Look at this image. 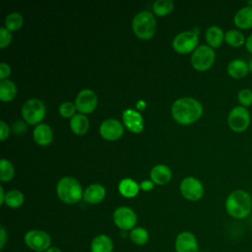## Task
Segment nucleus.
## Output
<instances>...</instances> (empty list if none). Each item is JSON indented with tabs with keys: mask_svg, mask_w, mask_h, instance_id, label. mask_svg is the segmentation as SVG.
Here are the masks:
<instances>
[{
	"mask_svg": "<svg viewBox=\"0 0 252 252\" xmlns=\"http://www.w3.org/2000/svg\"><path fill=\"white\" fill-rule=\"evenodd\" d=\"M5 195L4 194V189L2 186H0V204H3L5 201Z\"/></svg>",
	"mask_w": 252,
	"mask_h": 252,
	"instance_id": "nucleus-40",
	"label": "nucleus"
},
{
	"mask_svg": "<svg viewBox=\"0 0 252 252\" xmlns=\"http://www.w3.org/2000/svg\"><path fill=\"white\" fill-rule=\"evenodd\" d=\"M24 23L23 16L17 12L9 14L5 19V27L8 31L14 32L19 30Z\"/></svg>",
	"mask_w": 252,
	"mask_h": 252,
	"instance_id": "nucleus-29",
	"label": "nucleus"
},
{
	"mask_svg": "<svg viewBox=\"0 0 252 252\" xmlns=\"http://www.w3.org/2000/svg\"><path fill=\"white\" fill-rule=\"evenodd\" d=\"M173 6L171 0H158L154 3L153 9L158 16H165L173 10Z\"/></svg>",
	"mask_w": 252,
	"mask_h": 252,
	"instance_id": "nucleus-30",
	"label": "nucleus"
},
{
	"mask_svg": "<svg viewBox=\"0 0 252 252\" xmlns=\"http://www.w3.org/2000/svg\"><path fill=\"white\" fill-rule=\"evenodd\" d=\"M97 97L94 91L92 90H83L81 91L76 97L75 105L76 108L82 113H91L96 106Z\"/></svg>",
	"mask_w": 252,
	"mask_h": 252,
	"instance_id": "nucleus-12",
	"label": "nucleus"
},
{
	"mask_svg": "<svg viewBox=\"0 0 252 252\" xmlns=\"http://www.w3.org/2000/svg\"><path fill=\"white\" fill-rule=\"evenodd\" d=\"M17 94L16 85L9 80L0 82V98L3 101H10L15 98Z\"/></svg>",
	"mask_w": 252,
	"mask_h": 252,
	"instance_id": "nucleus-26",
	"label": "nucleus"
},
{
	"mask_svg": "<svg viewBox=\"0 0 252 252\" xmlns=\"http://www.w3.org/2000/svg\"><path fill=\"white\" fill-rule=\"evenodd\" d=\"M6 241H7V233H6L4 226L1 225V228H0V247H1V249L4 247Z\"/></svg>",
	"mask_w": 252,
	"mask_h": 252,
	"instance_id": "nucleus-37",
	"label": "nucleus"
},
{
	"mask_svg": "<svg viewBox=\"0 0 252 252\" xmlns=\"http://www.w3.org/2000/svg\"><path fill=\"white\" fill-rule=\"evenodd\" d=\"M71 130L77 135H84L89 129V120L83 114H76L70 121Z\"/></svg>",
	"mask_w": 252,
	"mask_h": 252,
	"instance_id": "nucleus-25",
	"label": "nucleus"
},
{
	"mask_svg": "<svg viewBox=\"0 0 252 252\" xmlns=\"http://www.w3.org/2000/svg\"><path fill=\"white\" fill-rule=\"evenodd\" d=\"M237 101L239 105L248 108L252 105V90L243 88L237 93Z\"/></svg>",
	"mask_w": 252,
	"mask_h": 252,
	"instance_id": "nucleus-32",
	"label": "nucleus"
},
{
	"mask_svg": "<svg viewBox=\"0 0 252 252\" xmlns=\"http://www.w3.org/2000/svg\"><path fill=\"white\" fill-rule=\"evenodd\" d=\"M33 138L38 145L47 146L52 142V130L47 124H38L33 130Z\"/></svg>",
	"mask_w": 252,
	"mask_h": 252,
	"instance_id": "nucleus-19",
	"label": "nucleus"
},
{
	"mask_svg": "<svg viewBox=\"0 0 252 252\" xmlns=\"http://www.w3.org/2000/svg\"><path fill=\"white\" fill-rule=\"evenodd\" d=\"M12 40V34L6 28H0V48H5Z\"/></svg>",
	"mask_w": 252,
	"mask_h": 252,
	"instance_id": "nucleus-34",
	"label": "nucleus"
},
{
	"mask_svg": "<svg viewBox=\"0 0 252 252\" xmlns=\"http://www.w3.org/2000/svg\"><path fill=\"white\" fill-rule=\"evenodd\" d=\"M122 119L127 129L133 133H140L144 128L142 115L134 109L128 108L124 110L122 113Z\"/></svg>",
	"mask_w": 252,
	"mask_h": 252,
	"instance_id": "nucleus-15",
	"label": "nucleus"
},
{
	"mask_svg": "<svg viewBox=\"0 0 252 252\" xmlns=\"http://www.w3.org/2000/svg\"><path fill=\"white\" fill-rule=\"evenodd\" d=\"M206 40L212 48H219L224 41V32L220 27L212 26L206 32Z\"/></svg>",
	"mask_w": 252,
	"mask_h": 252,
	"instance_id": "nucleus-21",
	"label": "nucleus"
},
{
	"mask_svg": "<svg viewBox=\"0 0 252 252\" xmlns=\"http://www.w3.org/2000/svg\"><path fill=\"white\" fill-rule=\"evenodd\" d=\"M26 245L35 252H45L50 248L51 238L49 234L40 229L29 230L24 237Z\"/></svg>",
	"mask_w": 252,
	"mask_h": 252,
	"instance_id": "nucleus-7",
	"label": "nucleus"
},
{
	"mask_svg": "<svg viewBox=\"0 0 252 252\" xmlns=\"http://www.w3.org/2000/svg\"><path fill=\"white\" fill-rule=\"evenodd\" d=\"M150 235L146 228L144 227H134L130 231V239L133 243L137 245H144L149 241Z\"/></svg>",
	"mask_w": 252,
	"mask_h": 252,
	"instance_id": "nucleus-28",
	"label": "nucleus"
},
{
	"mask_svg": "<svg viewBox=\"0 0 252 252\" xmlns=\"http://www.w3.org/2000/svg\"><path fill=\"white\" fill-rule=\"evenodd\" d=\"M123 131L124 128L122 124L116 119H106L101 123L99 127V133L101 137L110 141H114L120 138L123 134Z\"/></svg>",
	"mask_w": 252,
	"mask_h": 252,
	"instance_id": "nucleus-14",
	"label": "nucleus"
},
{
	"mask_svg": "<svg viewBox=\"0 0 252 252\" xmlns=\"http://www.w3.org/2000/svg\"><path fill=\"white\" fill-rule=\"evenodd\" d=\"M171 113L177 122L181 124H190L201 117L203 106L193 97H181L173 102Z\"/></svg>",
	"mask_w": 252,
	"mask_h": 252,
	"instance_id": "nucleus-2",
	"label": "nucleus"
},
{
	"mask_svg": "<svg viewBox=\"0 0 252 252\" xmlns=\"http://www.w3.org/2000/svg\"><path fill=\"white\" fill-rule=\"evenodd\" d=\"M14 172L15 170L12 163L7 159L2 158L0 160V179L3 182L10 181L14 176Z\"/></svg>",
	"mask_w": 252,
	"mask_h": 252,
	"instance_id": "nucleus-31",
	"label": "nucleus"
},
{
	"mask_svg": "<svg viewBox=\"0 0 252 252\" xmlns=\"http://www.w3.org/2000/svg\"><path fill=\"white\" fill-rule=\"evenodd\" d=\"M248 69H249V73L252 74V58L248 61Z\"/></svg>",
	"mask_w": 252,
	"mask_h": 252,
	"instance_id": "nucleus-42",
	"label": "nucleus"
},
{
	"mask_svg": "<svg viewBox=\"0 0 252 252\" xmlns=\"http://www.w3.org/2000/svg\"><path fill=\"white\" fill-rule=\"evenodd\" d=\"M25 200L24 194L19 190H11L8 191L5 195V201L4 203L10 207V208H19L23 205Z\"/></svg>",
	"mask_w": 252,
	"mask_h": 252,
	"instance_id": "nucleus-27",
	"label": "nucleus"
},
{
	"mask_svg": "<svg viewBox=\"0 0 252 252\" xmlns=\"http://www.w3.org/2000/svg\"><path fill=\"white\" fill-rule=\"evenodd\" d=\"M45 252H62V251L57 247H50Z\"/></svg>",
	"mask_w": 252,
	"mask_h": 252,
	"instance_id": "nucleus-41",
	"label": "nucleus"
},
{
	"mask_svg": "<svg viewBox=\"0 0 252 252\" xmlns=\"http://www.w3.org/2000/svg\"><path fill=\"white\" fill-rule=\"evenodd\" d=\"M113 220L117 227L122 230L133 229L137 222L135 212L128 207H119L113 213Z\"/></svg>",
	"mask_w": 252,
	"mask_h": 252,
	"instance_id": "nucleus-11",
	"label": "nucleus"
},
{
	"mask_svg": "<svg viewBox=\"0 0 252 252\" xmlns=\"http://www.w3.org/2000/svg\"><path fill=\"white\" fill-rule=\"evenodd\" d=\"M228 216L236 220H243L252 212V196L244 189H235L228 194L224 202Z\"/></svg>",
	"mask_w": 252,
	"mask_h": 252,
	"instance_id": "nucleus-1",
	"label": "nucleus"
},
{
	"mask_svg": "<svg viewBox=\"0 0 252 252\" xmlns=\"http://www.w3.org/2000/svg\"><path fill=\"white\" fill-rule=\"evenodd\" d=\"M176 252H198L199 244L196 236L190 231L180 232L175 239Z\"/></svg>",
	"mask_w": 252,
	"mask_h": 252,
	"instance_id": "nucleus-13",
	"label": "nucleus"
},
{
	"mask_svg": "<svg viewBox=\"0 0 252 252\" xmlns=\"http://www.w3.org/2000/svg\"><path fill=\"white\" fill-rule=\"evenodd\" d=\"M246 36L237 29H230L224 32V41L233 48H238L245 44Z\"/></svg>",
	"mask_w": 252,
	"mask_h": 252,
	"instance_id": "nucleus-23",
	"label": "nucleus"
},
{
	"mask_svg": "<svg viewBox=\"0 0 252 252\" xmlns=\"http://www.w3.org/2000/svg\"><path fill=\"white\" fill-rule=\"evenodd\" d=\"M180 191L183 197L189 201H198L204 195L202 182L192 176L186 177L181 181Z\"/></svg>",
	"mask_w": 252,
	"mask_h": 252,
	"instance_id": "nucleus-10",
	"label": "nucleus"
},
{
	"mask_svg": "<svg viewBox=\"0 0 252 252\" xmlns=\"http://www.w3.org/2000/svg\"><path fill=\"white\" fill-rule=\"evenodd\" d=\"M251 124V114L248 108L236 105L230 109L227 115V125L235 133L245 132Z\"/></svg>",
	"mask_w": 252,
	"mask_h": 252,
	"instance_id": "nucleus-5",
	"label": "nucleus"
},
{
	"mask_svg": "<svg viewBox=\"0 0 252 252\" xmlns=\"http://www.w3.org/2000/svg\"><path fill=\"white\" fill-rule=\"evenodd\" d=\"M141 188L145 191H148V190H151L153 187H154V184L148 180H145L144 182H142V184L140 185Z\"/></svg>",
	"mask_w": 252,
	"mask_h": 252,
	"instance_id": "nucleus-39",
	"label": "nucleus"
},
{
	"mask_svg": "<svg viewBox=\"0 0 252 252\" xmlns=\"http://www.w3.org/2000/svg\"><path fill=\"white\" fill-rule=\"evenodd\" d=\"M132 29L138 37L149 39L156 32V19L150 12H140L132 21Z\"/></svg>",
	"mask_w": 252,
	"mask_h": 252,
	"instance_id": "nucleus-4",
	"label": "nucleus"
},
{
	"mask_svg": "<svg viewBox=\"0 0 252 252\" xmlns=\"http://www.w3.org/2000/svg\"><path fill=\"white\" fill-rule=\"evenodd\" d=\"M22 115L28 123L37 124L44 118V104L39 99L31 98L24 103L22 107Z\"/></svg>",
	"mask_w": 252,
	"mask_h": 252,
	"instance_id": "nucleus-8",
	"label": "nucleus"
},
{
	"mask_svg": "<svg viewBox=\"0 0 252 252\" xmlns=\"http://www.w3.org/2000/svg\"><path fill=\"white\" fill-rule=\"evenodd\" d=\"M56 191L59 199L67 204L77 203L83 197L82 187L73 177H64L60 179L57 184Z\"/></svg>",
	"mask_w": 252,
	"mask_h": 252,
	"instance_id": "nucleus-3",
	"label": "nucleus"
},
{
	"mask_svg": "<svg viewBox=\"0 0 252 252\" xmlns=\"http://www.w3.org/2000/svg\"><path fill=\"white\" fill-rule=\"evenodd\" d=\"M11 73V69H10V66L7 65L6 63L2 62L0 64V79L3 81L5 80Z\"/></svg>",
	"mask_w": 252,
	"mask_h": 252,
	"instance_id": "nucleus-35",
	"label": "nucleus"
},
{
	"mask_svg": "<svg viewBox=\"0 0 252 252\" xmlns=\"http://www.w3.org/2000/svg\"><path fill=\"white\" fill-rule=\"evenodd\" d=\"M226 71H227V74L232 79H235V80L243 79L249 74L248 62L240 58L233 59L228 63Z\"/></svg>",
	"mask_w": 252,
	"mask_h": 252,
	"instance_id": "nucleus-17",
	"label": "nucleus"
},
{
	"mask_svg": "<svg viewBox=\"0 0 252 252\" xmlns=\"http://www.w3.org/2000/svg\"><path fill=\"white\" fill-rule=\"evenodd\" d=\"M244 47H245V49H246L250 54H252V33H250V34L246 37Z\"/></svg>",
	"mask_w": 252,
	"mask_h": 252,
	"instance_id": "nucleus-38",
	"label": "nucleus"
},
{
	"mask_svg": "<svg viewBox=\"0 0 252 252\" xmlns=\"http://www.w3.org/2000/svg\"><path fill=\"white\" fill-rule=\"evenodd\" d=\"M120 194L126 198L135 197L139 192V185L130 178H124L118 185Z\"/></svg>",
	"mask_w": 252,
	"mask_h": 252,
	"instance_id": "nucleus-24",
	"label": "nucleus"
},
{
	"mask_svg": "<svg viewBox=\"0 0 252 252\" xmlns=\"http://www.w3.org/2000/svg\"><path fill=\"white\" fill-rule=\"evenodd\" d=\"M92 252H112L113 242L106 234H99L95 236L91 243Z\"/></svg>",
	"mask_w": 252,
	"mask_h": 252,
	"instance_id": "nucleus-20",
	"label": "nucleus"
},
{
	"mask_svg": "<svg viewBox=\"0 0 252 252\" xmlns=\"http://www.w3.org/2000/svg\"><path fill=\"white\" fill-rule=\"evenodd\" d=\"M0 130H1L0 138H1L2 141H4L8 137V135H9V127H8V125L4 121L0 122Z\"/></svg>",
	"mask_w": 252,
	"mask_h": 252,
	"instance_id": "nucleus-36",
	"label": "nucleus"
},
{
	"mask_svg": "<svg viewBox=\"0 0 252 252\" xmlns=\"http://www.w3.org/2000/svg\"><path fill=\"white\" fill-rule=\"evenodd\" d=\"M198 44V34L193 31H186L178 33L173 41L172 46L175 51L179 53H189L196 49Z\"/></svg>",
	"mask_w": 252,
	"mask_h": 252,
	"instance_id": "nucleus-9",
	"label": "nucleus"
},
{
	"mask_svg": "<svg viewBox=\"0 0 252 252\" xmlns=\"http://www.w3.org/2000/svg\"><path fill=\"white\" fill-rule=\"evenodd\" d=\"M105 189L100 184H92L84 192V200L90 204H97L103 200Z\"/></svg>",
	"mask_w": 252,
	"mask_h": 252,
	"instance_id": "nucleus-18",
	"label": "nucleus"
},
{
	"mask_svg": "<svg viewBox=\"0 0 252 252\" xmlns=\"http://www.w3.org/2000/svg\"><path fill=\"white\" fill-rule=\"evenodd\" d=\"M76 105H74L70 101H65L59 106V112L63 117L69 118L71 116H74V113L76 111Z\"/></svg>",
	"mask_w": 252,
	"mask_h": 252,
	"instance_id": "nucleus-33",
	"label": "nucleus"
},
{
	"mask_svg": "<svg viewBox=\"0 0 252 252\" xmlns=\"http://www.w3.org/2000/svg\"><path fill=\"white\" fill-rule=\"evenodd\" d=\"M151 178L152 180L159 185H163L167 183L171 178L170 169L164 164H158L154 166L151 170Z\"/></svg>",
	"mask_w": 252,
	"mask_h": 252,
	"instance_id": "nucleus-22",
	"label": "nucleus"
},
{
	"mask_svg": "<svg viewBox=\"0 0 252 252\" xmlns=\"http://www.w3.org/2000/svg\"><path fill=\"white\" fill-rule=\"evenodd\" d=\"M233 24L239 31L252 29V7H241L233 16Z\"/></svg>",
	"mask_w": 252,
	"mask_h": 252,
	"instance_id": "nucleus-16",
	"label": "nucleus"
},
{
	"mask_svg": "<svg viewBox=\"0 0 252 252\" xmlns=\"http://www.w3.org/2000/svg\"><path fill=\"white\" fill-rule=\"evenodd\" d=\"M215 59L214 48L209 45H200L194 50L191 56V63L196 70L202 72L210 69L215 63Z\"/></svg>",
	"mask_w": 252,
	"mask_h": 252,
	"instance_id": "nucleus-6",
	"label": "nucleus"
}]
</instances>
